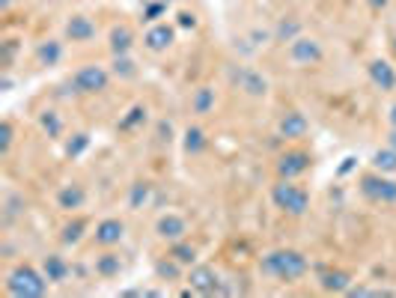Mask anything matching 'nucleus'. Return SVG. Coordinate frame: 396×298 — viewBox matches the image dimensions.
I'll return each mask as SVG.
<instances>
[{"instance_id": "nucleus-1", "label": "nucleus", "mask_w": 396, "mask_h": 298, "mask_svg": "<svg viewBox=\"0 0 396 298\" xmlns=\"http://www.w3.org/2000/svg\"><path fill=\"white\" fill-rule=\"evenodd\" d=\"M262 274H271L277 281H298V277L307 274V256L301 251H292V247H286V251H271L262 256Z\"/></svg>"}, {"instance_id": "nucleus-2", "label": "nucleus", "mask_w": 396, "mask_h": 298, "mask_svg": "<svg viewBox=\"0 0 396 298\" xmlns=\"http://www.w3.org/2000/svg\"><path fill=\"white\" fill-rule=\"evenodd\" d=\"M48 277L45 272H36L33 265H18L6 277V292L15 298H42L48 292Z\"/></svg>"}, {"instance_id": "nucleus-3", "label": "nucleus", "mask_w": 396, "mask_h": 298, "mask_svg": "<svg viewBox=\"0 0 396 298\" xmlns=\"http://www.w3.org/2000/svg\"><path fill=\"white\" fill-rule=\"evenodd\" d=\"M271 200H274L277 209H283L286 215H304L307 206H310L307 191H304V188H298V185H292L289 179H283L280 185L271 188Z\"/></svg>"}, {"instance_id": "nucleus-4", "label": "nucleus", "mask_w": 396, "mask_h": 298, "mask_svg": "<svg viewBox=\"0 0 396 298\" xmlns=\"http://www.w3.org/2000/svg\"><path fill=\"white\" fill-rule=\"evenodd\" d=\"M72 87H75V93H81V96H96V93H102V89H107V72L96 63L84 66L75 72Z\"/></svg>"}, {"instance_id": "nucleus-5", "label": "nucleus", "mask_w": 396, "mask_h": 298, "mask_svg": "<svg viewBox=\"0 0 396 298\" xmlns=\"http://www.w3.org/2000/svg\"><path fill=\"white\" fill-rule=\"evenodd\" d=\"M322 57H325L322 45L310 36H295L289 42V60L295 66H316V63H322Z\"/></svg>"}, {"instance_id": "nucleus-6", "label": "nucleus", "mask_w": 396, "mask_h": 298, "mask_svg": "<svg viewBox=\"0 0 396 298\" xmlns=\"http://www.w3.org/2000/svg\"><path fill=\"white\" fill-rule=\"evenodd\" d=\"M361 191L375 203H396V182L384 176H361Z\"/></svg>"}, {"instance_id": "nucleus-7", "label": "nucleus", "mask_w": 396, "mask_h": 298, "mask_svg": "<svg viewBox=\"0 0 396 298\" xmlns=\"http://www.w3.org/2000/svg\"><path fill=\"white\" fill-rule=\"evenodd\" d=\"M188 283H191L194 292H203V295L221 292V281H217L215 268H209V265H194L191 272H188Z\"/></svg>"}, {"instance_id": "nucleus-8", "label": "nucleus", "mask_w": 396, "mask_h": 298, "mask_svg": "<svg viewBox=\"0 0 396 298\" xmlns=\"http://www.w3.org/2000/svg\"><path fill=\"white\" fill-rule=\"evenodd\" d=\"M307 167H310V155L301 152V149H292V152L277 158V173H280V179L301 176V173H307Z\"/></svg>"}, {"instance_id": "nucleus-9", "label": "nucleus", "mask_w": 396, "mask_h": 298, "mask_svg": "<svg viewBox=\"0 0 396 298\" xmlns=\"http://www.w3.org/2000/svg\"><path fill=\"white\" fill-rule=\"evenodd\" d=\"M233 84L239 89H244L247 96H253V98L269 93V81H265L260 72H253V69H239V72H233Z\"/></svg>"}, {"instance_id": "nucleus-10", "label": "nucleus", "mask_w": 396, "mask_h": 298, "mask_svg": "<svg viewBox=\"0 0 396 298\" xmlns=\"http://www.w3.org/2000/svg\"><path fill=\"white\" fill-rule=\"evenodd\" d=\"M176 42V27L173 24H155L146 30V36H143V45L150 48V51H167Z\"/></svg>"}, {"instance_id": "nucleus-11", "label": "nucleus", "mask_w": 396, "mask_h": 298, "mask_svg": "<svg viewBox=\"0 0 396 298\" xmlns=\"http://www.w3.org/2000/svg\"><path fill=\"white\" fill-rule=\"evenodd\" d=\"M155 230H158V236H161L164 242H182L185 233H188V224H185V218H179V215H164V218H158Z\"/></svg>"}, {"instance_id": "nucleus-12", "label": "nucleus", "mask_w": 396, "mask_h": 298, "mask_svg": "<svg viewBox=\"0 0 396 298\" xmlns=\"http://www.w3.org/2000/svg\"><path fill=\"white\" fill-rule=\"evenodd\" d=\"M123 236H125V224L120 221V218H105V221L96 227V242L105 245V247L120 245Z\"/></svg>"}, {"instance_id": "nucleus-13", "label": "nucleus", "mask_w": 396, "mask_h": 298, "mask_svg": "<svg viewBox=\"0 0 396 298\" xmlns=\"http://www.w3.org/2000/svg\"><path fill=\"white\" fill-rule=\"evenodd\" d=\"M307 128H310V123H307V116L298 114V111H289L283 119H280V125H277V132H280V137H286V141H298V137L307 134Z\"/></svg>"}, {"instance_id": "nucleus-14", "label": "nucleus", "mask_w": 396, "mask_h": 298, "mask_svg": "<svg viewBox=\"0 0 396 298\" xmlns=\"http://www.w3.org/2000/svg\"><path fill=\"white\" fill-rule=\"evenodd\" d=\"M66 36L72 42H90V39H96V24L87 15H72L66 21Z\"/></svg>"}, {"instance_id": "nucleus-15", "label": "nucleus", "mask_w": 396, "mask_h": 298, "mask_svg": "<svg viewBox=\"0 0 396 298\" xmlns=\"http://www.w3.org/2000/svg\"><path fill=\"white\" fill-rule=\"evenodd\" d=\"M370 78H372L375 87L384 89V93L396 87V72H393V66L388 63V60H372V63H370Z\"/></svg>"}, {"instance_id": "nucleus-16", "label": "nucleus", "mask_w": 396, "mask_h": 298, "mask_svg": "<svg viewBox=\"0 0 396 298\" xmlns=\"http://www.w3.org/2000/svg\"><path fill=\"white\" fill-rule=\"evenodd\" d=\"M57 203H60V209H66V212H75V209H81L87 203V191L81 185H66V188H60V194H57Z\"/></svg>"}, {"instance_id": "nucleus-17", "label": "nucleus", "mask_w": 396, "mask_h": 298, "mask_svg": "<svg viewBox=\"0 0 396 298\" xmlns=\"http://www.w3.org/2000/svg\"><path fill=\"white\" fill-rule=\"evenodd\" d=\"M322 290L325 292H349L352 290V274L349 272H325L322 274Z\"/></svg>"}, {"instance_id": "nucleus-18", "label": "nucleus", "mask_w": 396, "mask_h": 298, "mask_svg": "<svg viewBox=\"0 0 396 298\" xmlns=\"http://www.w3.org/2000/svg\"><path fill=\"white\" fill-rule=\"evenodd\" d=\"M42 272H45V277L51 283H60V281H66V277H69V263L63 260L60 254H51V256H45Z\"/></svg>"}, {"instance_id": "nucleus-19", "label": "nucleus", "mask_w": 396, "mask_h": 298, "mask_svg": "<svg viewBox=\"0 0 396 298\" xmlns=\"http://www.w3.org/2000/svg\"><path fill=\"white\" fill-rule=\"evenodd\" d=\"M60 57H63V45L57 42V39H48V42H42L36 48L39 66H57V63H60Z\"/></svg>"}, {"instance_id": "nucleus-20", "label": "nucleus", "mask_w": 396, "mask_h": 298, "mask_svg": "<svg viewBox=\"0 0 396 298\" xmlns=\"http://www.w3.org/2000/svg\"><path fill=\"white\" fill-rule=\"evenodd\" d=\"M134 45V33L128 27H114L111 30V51L114 54H128Z\"/></svg>"}, {"instance_id": "nucleus-21", "label": "nucleus", "mask_w": 396, "mask_h": 298, "mask_svg": "<svg viewBox=\"0 0 396 298\" xmlns=\"http://www.w3.org/2000/svg\"><path fill=\"white\" fill-rule=\"evenodd\" d=\"M215 107V89L209 87H200V89H194V96H191V111L194 114H209Z\"/></svg>"}, {"instance_id": "nucleus-22", "label": "nucleus", "mask_w": 396, "mask_h": 298, "mask_svg": "<svg viewBox=\"0 0 396 298\" xmlns=\"http://www.w3.org/2000/svg\"><path fill=\"white\" fill-rule=\"evenodd\" d=\"M206 149V134H203V128H197V125H191L185 132V152L188 155H200Z\"/></svg>"}, {"instance_id": "nucleus-23", "label": "nucleus", "mask_w": 396, "mask_h": 298, "mask_svg": "<svg viewBox=\"0 0 396 298\" xmlns=\"http://www.w3.org/2000/svg\"><path fill=\"white\" fill-rule=\"evenodd\" d=\"M120 268H123V263H120V256L116 254H102L96 260V272L102 277H116L120 274Z\"/></svg>"}, {"instance_id": "nucleus-24", "label": "nucleus", "mask_w": 396, "mask_h": 298, "mask_svg": "<svg viewBox=\"0 0 396 298\" xmlns=\"http://www.w3.org/2000/svg\"><path fill=\"white\" fill-rule=\"evenodd\" d=\"M150 194H152V185L150 182H134L132 191H128V206L132 209H143L150 203Z\"/></svg>"}, {"instance_id": "nucleus-25", "label": "nucleus", "mask_w": 396, "mask_h": 298, "mask_svg": "<svg viewBox=\"0 0 396 298\" xmlns=\"http://www.w3.org/2000/svg\"><path fill=\"white\" fill-rule=\"evenodd\" d=\"M372 167L381 173H396V149H379V152L372 155Z\"/></svg>"}, {"instance_id": "nucleus-26", "label": "nucleus", "mask_w": 396, "mask_h": 298, "mask_svg": "<svg viewBox=\"0 0 396 298\" xmlns=\"http://www.w3.org/2000/svg\"><path fill=\"white\" fill-rule=\"evenodd\" d=\"M39 125H42V132L48 137H60V132H63V119L57 116V111H42V116H39Z\"/></svg>"}, {"instance_id": "nucleus-27", "label": "nucleus", "mask_w": 396, "mask_h": 298, "mask_svg": "<svg viewBox=\"0 0 396 298\" xmlns=\"http://www.w3.org/2000/svg\"><path fill=\"white\" fill-rule=\"evenodd\" d=\"M141 123H146V107L143 105H134L132 111L120 119V132H132V128H137Z\"/></svg>"}, {"instance_id": "nucleus-28", "label": "nucleus", "mask_w": 396, "mask_h": 298, "mask_svg": "<svg viewBox=\"0 0 396 298\" xmlns=\"http://www.w3.org/2000/svg\"><path fill=\"white\" fill-rule=\"evenodd\" d=\"M170 256H173L176 263H182V265H191L197 260V247L194 245H185V242H173Z\"/></svg>"}, {"instance_id": "nucleus-29", "label": "nucleus", "mask_w": 396, "mask_h": 298, "mask_svg": "<svg viewBox=\"0 0 396 298\" xmlns=\"http://www.w3.org/2000/svg\"><path fill=\"white\" fill-rule=\"evenodd\" d=\"M179 265L182 263H176L173 256H167V260H158L155 263V274L161 277V281H176V277H179Z\"/></svg>"}, {"instance_id": "nucleus-30", "label": "nucleus", "mask_w": 396, "mask_h": 298, "mask_svg": "<svg viewBox=\"0 0 396 298\" xmlns=\"http://www.w3.org/2000/svg\"><path fill=\"white\" fill-rule=\"evenodd\" d=\"M295 36H301V24L292 21V18H289V21L283 18L280 27H277V39H280V42H292Z\"/></svg>"}, {"instance_id": "nucleus-31", "label": "nucleus", "mask_w": 396, "mask_h": 298, "mask_svg": "<svg viewBox=\"0 0 396 298\" xmlns=\"http://www.w3.org/2000/svg\"><path fill=\"white\" fill-rule=\"evenodd\" d=\"M114 72L120 75V78H134L137 69H134V63L125 54H114Z\"/></svg>"}, {"instance_id": "nucleus-32", "label": "nucleus", "mask_w": 396, "mask_h": 298, "mask_svg": "<svg viewBox=\"0 0 396 298\" xmlns=\"http://www.w3.org/2000/svg\"><path fill=\"white\" fill-rule=\"evenodd\" d=\"M87 230V224L84 221H72V224H66V230H63V242L66 245H78L81 242V236Z\"/></svg>"}, {"instance_id": "nucleus-33", "label": "nucleus", "mask_w": 396, "mask_h": 298, "mask_svg": "<svg viewBox=\"0 0 396 298\" xmlns=\"http://www.w3.org/2000/svg\"><path fill=\"white\" fill-rule=\"evenodd\" d=\"M87 143H90V134H84V132H81V134H75V137H72V141H69V143H66V155H69V158L81 155V152H84V149H87Z\"/></svg>"}, {"instance_id": "nucleus-34", "label": "nucleus", "mask_w": 396, "mask_h": 298, "mask_svg": "<svg viewBox=\"0 0 396 298\" xmlns=\"http://www.w3.org/2000/svg\"><path fill=\"white\" fill-rule=\"evenodd\" d=\"M9 146H12V125L3 123L0 125V152H9Z\"/></svg>"}, {"instance_id": "nucleus-35", "label": "nucleus", "mask_w": 396, "mask_h": 298, "mask_svg": "<svg viewBox=\"0 0 396 298\" xmlns=\"http://www.w3.org/2000/svg\"><path fill=\"white\" fill-rule=\"evenodd\" d=\"M161 3H164V0H161ZM161 3H155V6L146 9V21H152V18H158V15L164 12V6H161Z\"/></svg>"}, {"instance_id": "nucleus-36", "label": "nucleus", "mask_w": 396, "mask_h": 298, "mask_svg": "<svg viewBox=\"0 0 396 298\" xmlns=\"http://www.w3.org/2000/svg\"><path fill=\"white\" fill-rule=\"evenodd\" d=\"M179 24H182V27H194L197 18H194L191 12H179Z\"/></svg>"}, {"instance_id": "nucleus-37", "label": "nucleus", "mask_w": 396, "mask_h": 298, "mask_svg": "<svg viewBox=\"0 0 396 298\" xmlns=\"http://www.w3.org/2000/svg\"><path fill=\"white\" fill-rule=\"evenodd\" d=\"M170 134H173L170 123H161V141H170Z\"/></svg>"}, {"instance_id": "nucleus-38", "label": "nucleus", "mask_w": 396, "mask_h": 298, "mask_svg": "<svg viewBox=\"0 0 396 298\" xmlns=\"http://www.w3.org/2000/svg\"><path fill=\"white\" fill-rule=\"evenodd\" d=\"M370 6L372 9H381V6H388V0H370Z\"/></svg>"}, {"instance_id": "nucleus-39", "label": "nucleus", "mask_w": 396, "mask_h": 298, "mask_svg": "<svg viewBox=\"0 0 396 298\" xmlns=\"http://www.w3.org/2000/svg\"><path fill=\"white\" fill-rule=\"evenodd\" d=\"M390 125H393V128H396V105H393V107H390Z\"/></svg>"}, {"instance_id": "nucleus-40", "label": "nucleus", "mask_w": 396, "mask_h": 298, "mask_svg": "<svg viewBox=\"0 0 396 298\" xmlns=\"http://www.w3.org/2000/svg\"><path fill=\"white\" fill-rule=\"evenodd\" d=\"M390 146L396 149V128H393V134H390Z\"/></svg>"}, {"instance_id": "nucleus-41", "label": "nucleus", "mask_w": 396, "mask_h": 298, "mask_svg": "<svg viewBox=\"0 0 396 298\" xmlns=\"http://www.w3.org/2000/svg\"><path fill=\"white\" fill-rule=\"evenodd\" d=\"M9 3H12V0H3V9H9Z\"/></svg>"}, {"instance_id": "nucleus-42", "label": "nucleus", "mask_w": 396, "mask_h": 298, "mask_svg": "<svg viewBox=\"0 0 396 298\" xmlns=\"http://www.w3.org/2000/svg\"><path fill=\"white\" fill-rule=\"evenodd\" d=\"M164 3H170V0H164Z\"/></svg>"}, {"instance_id": "nucleus-43", "label": "nucleus", "mask_w": 396, "mask_h": 298, "mask_svg": "<svg viewBox=\"0 0 396 298\" xmlns=\"http://www.w3.org/2000/svg\"><path fill=\"white\" fill-rule=\"evenodd\" d=\"M393 45H396V42H393Z\"/></svg>"}]
</instances>
